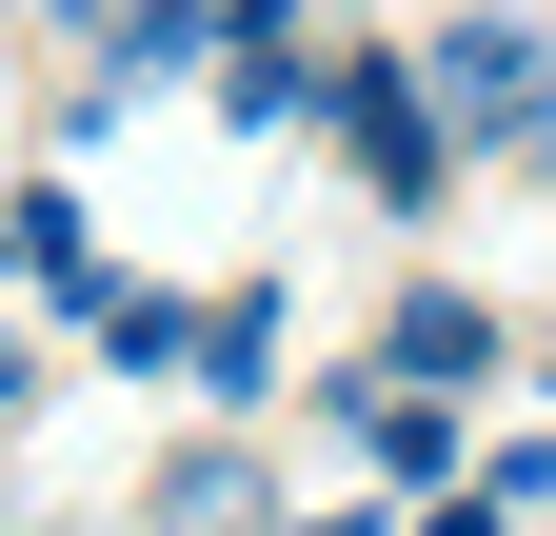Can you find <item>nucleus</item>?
Returning <instances> with one entry per match:
<instances>
[{"mask_svg":"<svg viewBox=\"0 0 556 536\" xmlns=\"http://www.w3.org/2000/svg\"><path fill=\"white\" fill-rule=\"evenodd\" d=\"M338 80H299V60H219V119H239V140H278V119H318Z\"/></svg>","mask_w":556,"mask_h":536,"instance_id":"obj_8","label":"nucleus"},{"mask_svg":"<svg viewBox=\"0 0 556 536\" xmlns=\"http://www.w3.org/2000/svg\"><path fill=\"white\" fill-rule=\"evenodd\" d=\"M199 339H219V318H179L160 279H119V298H100V358H119V378H199Z\"/></svg>","mask_w":556,"mask_h":536,"instance_id":"obj_6","label":"nucleus"},{"mask_svg":"<svg viewBox=\"0 0 556 536\" xmlns=\"http://www.w3.org/2000/svg\"><path fill=\"white\" fill-rule=\"evenodd\" d=\"M318 418L358 437V457H378L397 497H477V437H457V397H417V378H338Z\"/></svg>","mask_w":556,"mask_h":536,"instance_id":"obj_3","label":"nucleus"},{"mask_svg":"<svg viewBox=\"0 0 556 536\" xmlns=\"http://www.w3.org/2000/svg\"><path fill=\"white\" fill-rule=\"evenodd\" d=\"M21 21H100V0H21Z\"/></svg>","mask_w":556,"mask_h":536,"instance_id":"obj_11","label":"nucleus"},{"mask_svg":"<svg viewBox=\"0 0 556 536\" xmlns=\"http://www.w3.org/2000/svg\"><path fill=\"white\" fill-rule=\"evenodd\" d=\"M199 397H219V418H258V397H278V298H219V339H199Z\"/></svg>","mask_w":556,"mask_h":536,"instance_id":"obj_7","label":"nucleus"},{"mask_svg":"<svg viewBox=\"0 0 556 536\" xmlns=\"http://www.w3.org/2000/svg\"><path fill=\"white\" fill-rule=\"evenodd\" d=\"M299 536H378V516H299Z\"/></svg>","mask_w":556,"mask_h":536,"instance_id":"obj_12","label":"nucleus"},{"mask_svg":"<svg viewBox=\"0 0 556 536\" xmlns=\"http://www.w3.org/2000/svg\"><path fill=\"white\" fill-rule=\"evenodd\" d=\"M517 339H497V298H457V279H417L397 318H378V378H417V397H477Z\"/></svg>","mask_w":556,"mask_h":536,"instance_id":"obj_4","label":"nucleus"},{"mask_svg":"<svg viewBox=\"0 0 556 536\" xmlns=\"http://www.w3.org/2000/svg\"><path fill=\"white\" fill-rule=\"evenodd\" d=\"M417 536H517V516H497V497H438V516H417Z\"/></svg>","mask_w":556,"mask_h":536,"instance_id":"obj_10","label":"nucleus"},{"mask_svg":"<svg viewBox=\"0 0 556 536\" xmlns=\"http://www.w3.org/2000/svg\"><path fill=\"white\" fill-rule=\"evenodd\" d=\"M318 119L358 140L378 199H438V179H457V119H438V80H397V60H338V100H318Z\"/></svg>","mask_w":556,"mask_h":536,"instance_id":"obj_2","label":"nucleus"},{"mask_svg":"<svg viewBox=\"0 0 556 536\" xmlns=\"http://www.w3.org/2000/svg\"><path fill=\"white\" fill-rule=\"evenodd\" d=\"M21 298H40V318H100V298H119V279H100V219H80L60 159L21 179Z\"/></svg>","mask_w":556,"mask_h":536,"instance_id":"obj_5","label":"nucleus"},{"mask_svg":"<svg viewBox=\"0 0 556 536\" xmlns=\"http://www.w3.org/2000/svg\"><path fill=\"white\" fill-rule=\"evenodd\" d=\"M438 119H457V159H556V60L517 21H457L438 40Z\"/></svg>","mask_w":556,"mask_h":536,"instance_id":"obj_1","label":"nucleus"},{"mask_svg":"<svg viewBox=\"0 0 556 536\" xmlns=\"http://www.w3.org/2000/svg\"><path fill=\"white\" fill-rule=\"evenodd\" d=\"M160 516H179V536H239V516H258V477H239V457H179Z\"/></svg>","mask_w":556,"mask_h":536,"instance_id":"obj_9","label":"nucleus"}]
</instances>
